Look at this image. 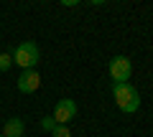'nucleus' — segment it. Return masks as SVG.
<instances>
[{"mask_svg": "<svg viewBox=\"0 0 153 137\" xmlns=\"http://www.w3.org/2000/svg\"><path fill=\"white\" fill-rule=\"evenodd\" d=\"M112 97H115V104L120 107V112H125V114H133L140 107V94L130 84H112Z\"/></svg>", "mask_w": 153, "mask_h": 137, "instance_id": "obj_1", "label": "nucleus"}, {"mask_svg": "<svg viewBox=\"0 0 153 137\" xmlns=\"http://www.w3.org/2000/svg\"><path fill=\"white\" fill-rule=\"evenodd\" d=\"M10 53H13V64H18L23 71L36 69V64L41 61V51H38V46L33 43V41H23V43L16 46Z\"/></svg>", "mask_w": 153, "mask_h": 137, "instance_id": "obj_2", "label": "nucleus"}, {"mask_svg": "<svg viewBox=\"0 0 153 137\" xmlns=\"http://www.w3.org/2000/svg\"><path fill=\"white\" fill-rule=\"evenodd\" d=\"M130 74H133V64L128 56H112L110 59V76L115 84H128Z\"/></svg>", "mask_w": 153, "mask_h": 137, "instance_id": "obj_3", "label": "nucleus"}, {"mask_svg": "<svg viewBox=\"0 0 153 137\" xmlns=\"http://www.w3.org/2000/svg\"><path fill=\"white\" fill-rule=\"evenodd\" d=\"M51 117L56 119V125H69V122L76 117V102H74V99H69V97L59 99V102H56V107H54V114H51Z\"/></svg>", "mask_w": 153, "mask_h": 137, "instance_id": "obj_4", "label": "nucleus"}, {"mask_svg": "<svg viewBox=\"0 0 153 137\" xmlns=\"http://www.w3.org/2000/svg\"><path fill=\"white\" fill-rule=\"evenodd\" d=\"M38 86H41V74H38L36 69H28V71H23L21 76H18V89H21L23 94H33Z\"/></svg>", "mask_w": 153, "mask_h": 137, "instance_id": "obj_5", "label": "nucleus"}, {"mask_svg": "<svg viewBox=\"0 0 153 137\" xmlns=\"http://www.w3.org/2000/svg\"><path fill=\"white\" fill-rule=\"evenodd\" d=\"M3 137H23V119H21V117H10V119H5Z\"/></svg>", "mask_w": 153, "mask_h": 137, "instance_id": "obj_6", "label": "nucleus"}, {"mask_svg": "<svg viewBox=\"0 0 153 137\" xmlns=\"http://www.w3.org/2000/svg\"><path fill=\"white\" fill-rule=\"evenodd\" d=\"M38 125H41V130H44V132H54L56 130V127H59V125H56V119H54V117H44V119H41V122H38Z\"/></svg>", "mask_w": 153, "mask_h": 137, "instance_id": "obj_7", "label": "nucleus"}, {"mask_svg": "<svg viewBox=\"0 0 153 137\" xmlns=\"http://www.w3.org/2000/svg\"><path fill=\"white\" fill-rule=\"evenodd\" d=\"M13 66V53L8 51V53H0V71H8Z\"/></svg>", "mask_w": 153, "mask_h": 137, "instance_id": "obj_8", "label": "nucleus"}, {"mask_svg": "<svg viewBox=\"0 0 153 137\" xmlns=\"http://www.w3.org/2000/svg\"><path fill=\"white\" fill-rule=\"evenodd\" d=\"M51 137H71V132H69V127H66V125H59L54 132H51Z\"/></svg>", "mask_w": 153, "mask_h": 137, "instance_id": "obj_9", "label": "nucleus"}, {"mask_svg": "<svg viewBox=\"0 0 153 137\" xmlns=\"http://www.w3.org/2000/svg\"><path fill=\"white\" fill-rule=\"evenodd\" d=\"M23 137H26V135H23Z\"/></svg>", "mask_w": 153, "mask_h": 137, "instance_id": "obj_10", "label": "nucleus"}, {"mask_svg": "<svg viewBox=\"0 0 153 137\" xmlns=\"http://www.w3.org/2000/svg\"><path fill=\"white\" fill-rule=\"evenodd\" d=\"M0 137H3V135H0Z\"/></svg>", "mask_w": 153, "mask_h": 137, "instance_id": "obj_11", "label": "nucleus"}]
</instances>
